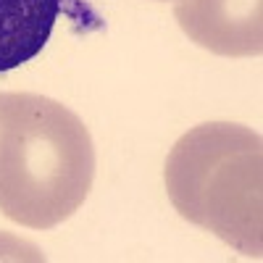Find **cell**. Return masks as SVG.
<instances>
[{
  "label": "cell",
  "instance_id": "277c9868",
  "mask_svg": "<svg viewBox=\"0 0 263 263\" xmlns=\"http://www.w3.org/2000/svg\"><path fill=\"white\" fill-rule=\"evenodd\" d=\"M182 32L216 55L250 58L263 50V0H179Z\"/></svg>",
  "mask_w": 263,
  "mask_h": 263
},
{
  "label": "cell",
  "instance_id": "7a4b0ae2",
  "mask_svg": "<svg viewBox=\"0 0 263 263\" xmlns=\"http://www.w3.org/2000/svg\"><path fill=\"white\" fill-rule=\"evenodd\" d=\"M163 182L184 221L248 258L263 255V142L242 124L192 126L171 147Z\"/></svg>",
  "mask_w": 263,
  "mask_h": 263
},
{
  "label": "cell",
  "instance_id": "6da1fadb",
  "mask_svg": "<svg viewBox=\"0 0 263 263\" xmlns=\"http://www.w3.org/2000/svg\"><path fill=\"white\" fill-rule=\"evenodd\" d=\"M95 182V145L63 103L0 92V213L29 229L71 218Z\"/></svg>",
  "mask_w": 263,
  "mask_h": 263
},
{
  "label": "cell",
  "instance_id": "3957f363",
  "mask_svg": "<svg viewBox=\"0 0 263 263\" xmlns=\"http://www.w3.org/2000/svg\"><path fill=\"white\" fill-rule=\"evenodd\" d=\"M61 16L82 32L103 27V18L84 0H0V71L37 58Z\"/></svg>",
  "mask_w": 263,
  "mask_h": 263
}]
</instances>
